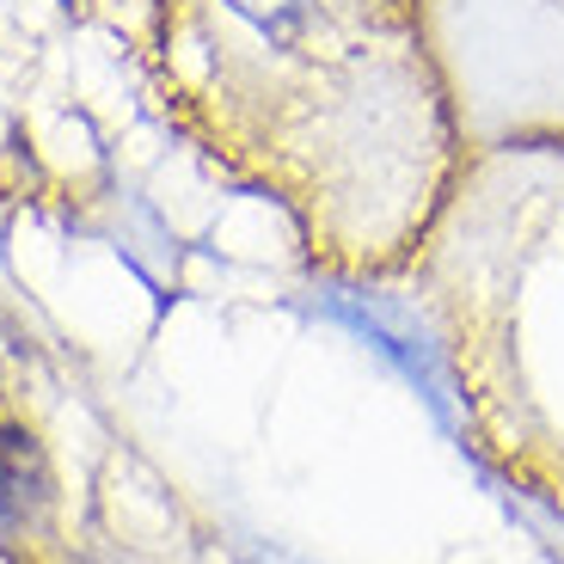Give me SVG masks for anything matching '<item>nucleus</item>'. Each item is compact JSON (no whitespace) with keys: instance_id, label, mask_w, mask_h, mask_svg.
<instances>
[{"instance_id":"obj_1","label":"nucleus","mask_w":564,"mask_h":564,"mask_svg":"<svg viewBox=\"0 0 564 564\" xmlns=\"http://www.w3.org/2000/svg\"><path fill=\"white\" fill-rule=\"evenodd\" d=\"M178 19L221 148L338 276H393L460 166L423 0H178Z\"/></svg>"},{"instance_id":"obj_2","label":"nucleus","mask_w":564,"mask_h":564,"mask_svg":"<svg viewBox=\"0 0 564 564\" xmlns=\"http://www.w3.org/2000/svg\"><path fill=\"white\" fill-rule=\"evenodd\" d=\"M460 160L564 141V0H423Z\"/></svg>"},{"instance_id":"obj_3","label":"nucleus","mask_w":564,"mask_h":564,"mask_svg":"<svg viewBox=\"0 0 564 564\" xmlns=\"http://www.w3.org/2000/svg\"><path fill=\"white\" fill-rule=\"evenodd\" d=\"M37 448L19 430H0V509H25V497H37Z\"/></svg>"}]
</instances>
